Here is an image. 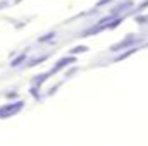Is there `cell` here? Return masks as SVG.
<instances>
[{
    "mask_svg": "<svg viewBox=\"0 0 148 146\" xmlns=\"http://www.w3.org/2000/svg\"><path fill=\"white\" fill-rule=\"evenodd\" d=\"M86 50H88L86 46H77V48H74V50H73V53H77V52H86Z\"/></svg>",
    "mask_w": 148,
    "mask_h": 146,
    "instance_id": "6da1fadb",
    "label": "cell"
}]
</instances>
